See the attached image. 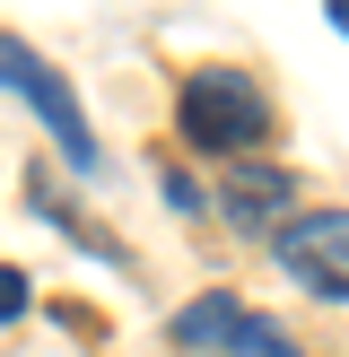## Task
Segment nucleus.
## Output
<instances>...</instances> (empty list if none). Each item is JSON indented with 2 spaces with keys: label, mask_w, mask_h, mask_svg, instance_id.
I'll return each mask as SVG.
<instances>
[{
  "label": "nucleus",
  "mask_w": 349,
  "mask_h": 357,
  "mask_svg": "<svg viewBox=\"0 0 349 357\" xmlns=\"http://www.w3.org/2000/svg\"><path fill=\"white\" fill-rule=\"evenodd\" d=\"M174 122H184V139L192 149H218V157H244L262 139V96H253V79L244 70H192L184 79V96H174Z\"/></svg>",
  "instance_id": "nucleus-1"
},
{
  "label": "nucleus",
  "mask_w": 349,
  "mask_h": 357,
  "mask_svg": "<svg viewBox=\"0 0 349 357\" xmlns=\"http://www.w3.org/2000/svg\"><path fill=\"white\" fill-rule=\"evenodd\" d=\"M0 87H17V96L44 114V131L61 139V157L79 174H96V131H87V114H79V96H70V79L44 61L35 44H17V35H0Z\"/></svg>",
  "instance_id": "nucleus-2"
},
{
  "label": "nucleus",
  "mask_w": 349,
  "mask_h": 357,
  "mask_svg": "<svg viewBox=\"0 0 349 357\" xmlns=\"http://www.w3.org/2000/svg\"><path fill=\"white\" fill-rule=\"evenodd\" d=\"M271 253H279V271H288L306 296L349 305V209H297Z\"/></svg>",
  "instance_id": "nucleus-3"
},
{
  "label": "nucleus",
  "mask_w": 349,
  "mask_h": 357,
  "mask_svg": "<svg viewBox=\"0 0 349 357\" xmlns=\"http://www.w3.org/2000/svg\"><path fill=\"white\" fill-rule=\"evenodd\" d=\"M174 349H227V357H306V349L288 340V331L271 323V314H253L244 296H227V288L192 296V305L174 314Z\"/></svg>",
  "instance_id": "nucleus-4"
},
{
  "label": "nucleus",
  "mask_w": 349,
  "mask_h": 357,
  "mask_svg": "<svg viewBox=\"0 0 349 357\" xmlns=\"http://www.w3.org/2000/svg\"><path fill=\"white\" fill-rule=\"evenodd\" d=\"M218 209H227V227H236V236H271V244H279V227L297 218V174H288V166H262V157H244V166H227Z\"/></svg>",
  "instance_id": "nucleus-5"
},
{
  "label": "nucleus",
  "mask_w": 349,
  "mask_h": 357,
  "mask_svg": "<svg viewBox=\"0 0 349 357\" xmlns=\"http://www.w3.org/2000/svg\"><path fill=\"white\" fill-rule=\"evenodd\" d=\"M17 314H27V271L0 261V323H17Z\"/></svg>",
  "instance_id": "nucleus-6"
},
{
  "label": "nucleus",
  "mask_w": 349,
  "mask_h": 357,
  "mask_svg": "<svg viewBox=\"0 0 349 357\" xmlns=\"http://www.w3.org/2000/svg\"><path fill=\"white\" fill-rule=\"evenodd\" d=\"M166 201H174V209H201V183H192V174H174V166H166Z\"/></svg>",
  "instance_id": "nucleus-7"
},
{
  "label": "nucleus",
  "mask_w": 349,
  "mask_h": 357,
  "mask_svg": "<svg viewBox=\"0 0 349 357\" xmlns=\"http://www.w3.org/2000/svg\"><path fill=\"white\" fill-rule=\"evenodd\" d=\"M323 17H332V26H341V35H349V0H332V9H323Z\"/></svg>",
  "instance_id": "nucleus-8"
}]
</instances>
